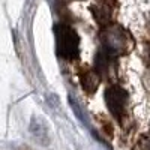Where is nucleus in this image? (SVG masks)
I'll return each instance as SVG.
<instances>
[{"mask_svg":"<svg viewBox=\"0 0 150 150\" xmlns=\"http://www.w3.org/2000/svg\"><path fill=\"white\" fill-rule=\"evenodd\" d=\"M144 150H150V143H147V144H144Z\"/></svg>","mask_w":150,"mask_h":150,"instance_id":"7","label":"nucleus"},{"mask_svg":"<svg viewBox=\"0 0 150 150\" xmlns=\"http://www.w3.org/2000/svg\"><path fill=\"white\" fill-rule=\"evenodd\" d=\"M98 84H99V75L96 71L95 72L87 71L81 75V86L87 93H93L98 89Z\"/></svg>","mask_w":150,"mask_h":150,"instance_id":"5","label":"nucleus"},{"mask_svg":"<svg viewBox=\"0 0 150 150\" xmlns=\"http://www.w3.org/2000/svg\"><path fill=\"white\" fill-rule=\"evenodd\" d=\"M57 53L60 57L66 60H74L80 53V38L71 26L68 24H57L54 27Z\"/></svg>","mask_w":150,"mask_h":150,"instance_id":"1","label":"nucleus"},{"mask_svg":"<svg viewBox=\"0 0 150 150\" xmlns=\"http://www.w3.org/2000/svg\"><path fill=\"white\" fill-rule=\"evenodd\" d=\"M95 18L99 21V23H107L108 18H110V9L107 5H101V6H96L95 8Z\"/></svg>","mask_w":150,"mask_h":150,"instance_id":"6","label":"nucleus"},{"mask_svg":"<svg viewBox=\"0 0 150 150\" xmlns=\"http://www.w3.org/2000/svg\"><path fill=\"white\" fill-rule=\"evenodd\" d=\"M101 39H102V48L107 50L112 56H117L119 53H125L129 45L126 32L117 24L107 26L101 33Z\"/></svg>","mask_w":150,"mask_h":150,"instance_id":"2","label":"nucleus"},{"mask_svg":"<svg viewBox=\"0 0 150 150\" xmlns=\"http://www.w3.org/2000/svg\"><path fill=\"white\" fill-rule=\"evenodd\" d=\"M30 131H32V135L36 138V141H39L42 146H47V143H48V129H47L45 123L41 119L35 117L32 120Z\"/></svg>","mask_w":150,"mask_h":150,"instance_id":"4","label":"nucleus"},{"mask_svg":"<svg viewBox=\"0 0 150 150\" xmlns=\"http://www.w3.org/2000/svg\"><path fill=\"white\" fill-rule=\"evenodd\" d=\"M105 101L111 114L117 120H120L125 111V105H126V101H128V93L119 86H110L105 92Z\"/></svg>","mask_w":150,"mask_h":150,"instance_id":"3","label":"nucleus"}]
</instances>
